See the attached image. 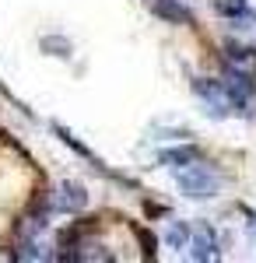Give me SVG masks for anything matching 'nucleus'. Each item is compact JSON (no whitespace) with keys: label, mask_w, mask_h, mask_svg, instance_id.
I'll list each match as a JSON object with an SVG mask.
<instances>
[{"label":"nucleus","mask_w":256,"mask_h":263,"mask_svg":"<svg viewBox=\"0 0 256 263\" xmlns=\"http://www.w3.org/2000/svg\"><path fill=\"white\" fill-rule=\"evenodd\" d=\"M179 190L190 197V200H211L217 190H221V172H217L214 165H207V162H190V165H182L179 168Z\"/></svg>","instance_id":"1"},{"label":"nucleus","mask_w":256,"mask_h":263,"mask_svg":"<svg viewBox=\"0 0 256 263\" xmlns=\"http://www.w3.org/2000/svg\"><path fill=\"white\" fill-rule=\"evenodd\" d=\"M193 91L207 102V109H211L214 116H228L232 109H239V102L232 99V91H228V84H225V81H214V78H197V81H193Z\"/></svg>","instance_id":"2"},{"label":"nucleus","mask_w":256,"mask_h":263,"mask_svg":"<svg viewBox=\"0 0 256 263\" xmlns=\"http://www.w3.org/2000/svg\"><path fill=\"white\" fill-rule=\"evenodd\" d=\"M84 203H88V190L81 186V182H57V190L46 197V211H57V214H78L84 211Z\"/></svg>","instance_id":"3"},{"label":"nucleus","mask_w":256,"mask_h":263,"mask_svg":"<svg viewBox=\"0 0 256 263\" xmlns=\"http://www.w3.org/2000/svg\"><path fill=\"white\" fill-rule=\"evenodd\" d=\"M190 256L193 260H217V235L207 221L190 228Z\"/></svg>","instance_id":"4"},{"label":"nucleus","mask_w":256,"mask_h":263,"mask_svg":"<svg viewBox=\"0 0 256 263\" xmlns=\"http://www.w3.org/2000/svg\"><path fill=\"white\" fill-rule=\"evenodd\" d=\"M225 67L232 74H242V78H256V49H246V46H225Z\"/></svg>","instance_id":"5"},{"label":"nucleus","mask_w":256,"mask_h":263,"mask_svg":"<svg viewBox=\"0 0 256 263\" xmlns=\"http://www.w3.org/2000/svg\"><path fill=\"white\" fill-rule=\"evenodd\" d=\"M148 7L169 25H190V7L179 0H148Z\"/></svg>","instance_id":"6"},{"label":"nucleus","mask_w":256,"mask_h":263,"mask_svg":"<svg viewBox=\"0 0 256 263\" xmlns=\"http://www.w3.org/2000/svg\"><path fill=\"white\" fill-rule=\"evenodd\" d=\"M197 158H200L197 147H169V151H161V155H158V162L165 165V168H182V165L197 162Z\"/></svg>","instance_id":"7"},{"label":"nucleus","mask_w":256,"mask_h":263,"mask_svg":"<svg viewBox=\"0 0 256 263\" xmlns=\"http://www.w3.org/2000/svg\"><path fill=\"white\" fill-rule=\"evenodd\" d=\"M221 14H228V18H239V21H256V11L249 4H242V0H217L214 4Z\"/></svg>","instance_id":"8"},{"label":"nucleus","mask_w":256,"mask_h":263,"mask_svg":"<svg viewBox=\"0 0 256 263\" xmlns=\"http://www.w3.org/2000/svg\"><path fill=\"white\" fill-rule=\"evenodd\" d=\"M186 242H190V228H186L182 221H172V228H169V246L182 249Z\"/></svg>","instance_id":"9"},{"label":"nucleus","mask_w":256,"mask_h":263,"mask_svg":"<svg viewBox=\"0 0 256 263\" xmlns=\"http://www.w3.org/2000/svg\"><path fill=\"white\" fill-rule=\"evenodd\" d=\"M42 46H46V49H60V57H67V42H63V39H57V42H53V39H42Z\"/></svg>","instance_id":"10"},{"label":"nucleus","mask_w":256,"mask_h":263,"mask_svg":"<svg viewBox=\"0 0 256 263\" xmlns=\"http://www.w3.org/2000/svg\"><path fill=\"white\" fill-rule=\"evenodd\" d=\"M253 228H256V214H253Z\"/></svg>","instance_id":"11"}]
</instances>
